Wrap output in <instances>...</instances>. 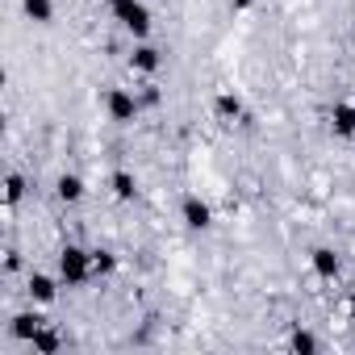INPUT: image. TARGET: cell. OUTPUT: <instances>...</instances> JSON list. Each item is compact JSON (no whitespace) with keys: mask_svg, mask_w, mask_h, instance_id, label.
Here are the masks:
<instances>
[{"mask_svg":"<svg viewBox=\"0 0 355 355\" xmlns=\"http://www.w3.org/2000/svg\"><path fill=\"white\" fill-rule=\"evenodd\" d=\"M96 272H92V251H84V247H76V243H67L63 251H59V280L63 284H88Z\"/></svg>","mask_w":355,"mask_h":355,"instance_id":"cell-1","label":"cell"},{"mask_svg":"<svg viewBox=\"0 0 355 355\" xmlns=\"http://www.w3.org/2000/svg\"><path fill=\"white\" fill-rule=\"evenodd\" d=\"M109 13L121 30H130L134 38H146L150 34V9L142 0H109Z\"/></svg>","mask_w":355,"mask_h":355,"instance_id":"cell-2","label":"cell"},{"mask_svg":"<svg viewBox=\"0 0 355 355\" xmlns=\"http://www.w3.org/2000/svg\"><path fill=\"white\" fill-rule=\"evenodd\" d=\"M138 96L130 92V88H109V96H105V113L117 121V125H130L134 117H138Z\"/></svg>","mask_w":355,"mask_h":355,"instance_id":"cell-3","label":"cell"},{"mask_svg":"<svg viewBox=\"0 0 355 355\" xmlns=\"http://www.w3.org/2000/svg\"><path fill=\"white\" fill-rule=\"evenodd\" d=\"M180 218H184V226H189V230H209V222H214V209H209L201 197H184V205H180Z\"/></svg>","mask_w":355,"mask_h":355,"instance_id":"cell-4","label":"cell"},{"mask_svg":"<svg viewBox=\"0 0 355 355\" xmlns=\"http://www.w3.org/2000/svg\"><path fill=\"white\" fill-rule=\"evenodd\" d=\"M330 130L338 138H355V101H338L330 109Z\"/></svg>","mask_w":355,"mask_h":355,"instance_id":"cell-5","label":"cell"},{"mask_svg":"<svg viewBox=\"0 0 355 355\" xmlns=\"http://www.w3.org/2000/svg\"><path fill=\"white\" fill-rule=\"evenodd\" d=\"M26 293H30V301H38V305H51V301L59 297V284H55V276H46V272H34Z\"/></svg>","mask_w":355,"mask_h":355,"instance_id":"cell-6","label":"cell"},{"mask_svg":"<svg viewBox=\"0 0 355 355\" xmlns=\"http://www.w3.org/2000/svg\"><path fill=\"white\" fill-rule=\"evenodd\" d=\"M130 67H134V71H142V76H155V71L163 67V55H159L155 46H146V42H142V46H134Z\"/></svg>","mask_w":355,"mask_h":355,"instance_id":"cell-7","label":"cell"},{"mask_svg":"<svg viewBox=\"0 0 355 355\" xmlns=\"http://www.w3.org/2000/svg\"><path fill=\"white\" fill-rule=\"evenodd\" d=\"M309 263H313V272H318L322 280H334V276H338V255H334L330 247H313V251H309Z\"/></svg>","mask_w":355,"mask_h":355,"instance_id":"cell-8","label":"cell"},{"mask_svg":"<svg viewBox=\"0 0 355 355\" xmlns=\"http://www.w3.org/2000/svg\"><path fill=\"white\" fill-rule=\"evenodd\" d=\"M55 197H59V201H67V205L84 201V180H80V175H59V184H55Z\"/></svg>","mask_w":355,"mask_h":355,"instance_id":"cell-9","label":"cell"},{"mask_svg":"<svg viewBox=\"0 0 355 355\" xmlns=\"http://www.w3.org/2000/svg\"><path fill=\"white\" fill-rule=\"evenodd\" d=\"M42 326H46V322H42V318H38V313H17V318H13V326H9V330H13V334H17V338H21V343H30V338H34V334H38V330H42Z\"/></svg>","mask_w":355,"mask_h":355,"instance_id":"cell-10","label":"cell"},{"mask_svg":"<svg viewBox=\"0 0 355 355\" xmlns=\"http://www.w3.org/2000/svg\"><path fill=\"white\" fill-rule=\"evenodd\" d=\"M109 189H113L117 201H134V193H138V184H134L130 171H113V175H109Z\"/></svg>","mask_w":355,"mask_h":355,"instance_id":"cell-11","label":"cell"},{"mask_svg":"<svg viewBox=\"0 0 355 355\" xmlns=\"http://www.w3.org/2000/svg\"><path fill=\"white\" fill-rule=\"evenodd\" d=\"M214 113H218L222 121H234V117H243V101H239L234 92H218V101H214Z\"/></svg>","mask_w":355,"mask_h":355,"instance_id":"cell-12","label":"cell"},{"mask_svg":"<svg viewBox=\"0 0 355 355\" xmlns=\"http://www.w3.org/2000/svg\"><path fill=\"white\" fill-rule=\"evenodd\" d=\"M21 9H26V17L38 21V26H46V21L55 17V5H51V0H21Z\"/></svg>","mask_w":355,"mask_h":355,"instance_id":"cell-13","label":"cell"},{"mask_svg":"<svg viewBox=\"0 0 355 355\" xmlns=\"http://www.w3.org/2000/svg\"><path fill=\"white\" fill-rule=\"evenodd\" d=\"M30 347H34V351H42V355H51V351H59V347H63V338H59L55 330H46V326H42V330L30 338Z\"/></svg>","mask_w":355,"mask_h":355,"instance_id":"cell-14","label":"cell"},{"mask_svg":"<svg viewBox=\"0 0 355 355\" xmlns=\"http://www.w3.org/2000/svg\"><path fill=\"white\" fill-rule=\"evenodd\" d=\"M113 268H117V255L113 251H92V272L96 276H109Z\"/></svg>","mask_w":355,"mask_h":355,"instance_id":"cell-15","label":"cell"},{"mask_svg":"<svg viewBox=\"0 0 355 355\" xmlns=\"http://www.w3.org/2000/svg\"><path fill=\"white\" fill-rule=\"evenodd\" d=\"M288 347H293V351H318V338H313L309 330H293V334H288Z\"/></svg>","mask_w":355,"mask_h":355,"instance_id":"cell-16","label":"cell"},{"mask_svg":"<svg viewBox=\"0 0 355 355\" xmlns=\"http://www.w3.org/2000/svg\"><path fill=\"white\" fill-rule=\"evenodd\" d=\"M21 193H26V180L13 171L9 180H5V201H9V205H17V201H21Z\"/></svg>","mask_w":355,"mask_h":355,"instance_id":"cell-17","label":"cell"},{"mask_svg":"<svg viewBox=\"0 0 355 355\" xmlns=\"http://www.w3.org/2000/svg\"><path fill=\"white\" fill-rule=\"evenodd\" d=\"M347 313H351V322H355V293H351V301H347Z\"/></svg>","mask_w":355,"mask_h":355,"instance_id":"cell-18","label":"cell"},{"mask_svg":"<svg viewBox=\"0 0 355 355\" xmlns=\"http://www.w3.org/2000/svg\"><path fill=\"white\" fill-rule=\"evenodd\" d=\"M351 38H355V30H351Z\"/></svg>","mask_w":355,"mask_h":355,"instance_id":"cell-19","label":"cell"}]
</instances>
